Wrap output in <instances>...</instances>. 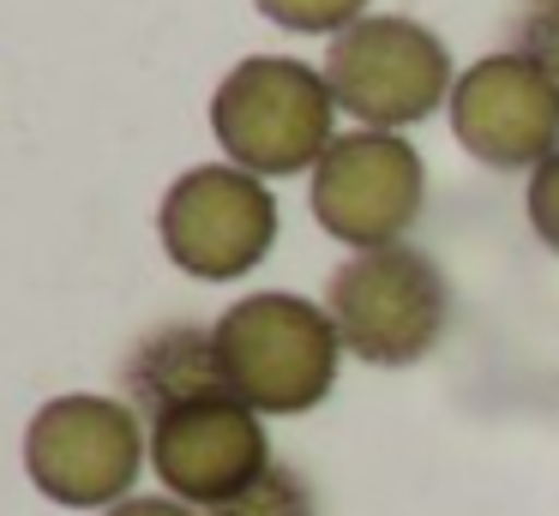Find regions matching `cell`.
<instances>
[{
    "instance_id": "7c38bea8",
    "label": "cell",
    "mask_w": 559,
    "mask_h": 516,
    "mask_svg": "<svg viewBox=\"0 0 559 516\" xmlns=\"http://www.w3.org/2000/svg\"><path fill=\"white\" fill-rule=\"evenodd\" d=\"M253 7L295 36H337L355 19H367V0H253Z\"/></svg>"
},
{
    "instance_id": "4fadbf2b",
    "label": "cell",
    "mask_w": 559,
    "mask_h": 516,
    "mask_svg": "<svg viewBox=\"0 0 559 516\" xmlns=\"http://www.w3.org/2000/svg\"><path fill=\"white\" fill-rule=\"evenodd\" d=\"M511 48H518L523 60H535L542 72H554V79H559V0L523 12L518 31H511Z\"/></svg>"
},
{
    "instance_id": "30bf717a",
    "label": "cell",
    "mask_w": 559,
    "mask_h": 516,
    "mask_svg": "<svg viewBox=\"0 0 559 516\" xmlns=\"http://www.w3.org/2000/svg\"><path fill=\"white\" fill-rule=\"evenodd\" d=\"M121 391L139 408V420H163L187 403H205V396H235L211 324H157V331H145L121 360Z\"/></svg>"
},
{
    "instance_id": "ba28073f",
    "label": "cell",
    "mask_w": 559,
    "mask_h": 516,
    "mask_svg": "<svg viewBox=\"0 0 559 516\" xmlns=\"http://www.w3.org/2000/svg\"><path fill=\"white\" fill-rule=\"evenodd\" d=\"M451 139L481 168H542L559 151V79L518 48L481 55L451 84Z\"/></svg>"
},
{
    "instance_id": "3957f363",
    "label": "cell",
    "mask_w": 559,
    "mask_h": 516,
    "mask_svg": "<svg viewBox=\"0 0 559 516\" xmlns=\"http://www.w3.org/2000/svg\"><path fill=\"white\" fill-rule=\"evenodd\" d=\"M325 312L343 336V355L367 367H415L439 348L451 324V288L421 247L349 252L325 283Z\"/></svg>"
},
{
    "instance_id": "8992f818",
    "label": "cell",
    "mask_w": 559,
    "mask_h": 516,
    "mask_svg": "<svg viewBox=\"0 0 559 516\" xmlns=\"http://www.w3.org/2000/svg\"><path fill=\"white\" fill-rule=\"evenodd\" d=\"M307 204H313V223L349 252L397 247L427 204L421 151L403 132H373V127L337 132L331 151L313 163Z\"/></svg>"
},
{
    "instance_id": "7a4b0ae2",
    "label": "cell",
    "mask_w": 559,
    "mask_h": 516,
    "mask_svg": "<svg viewBox=\"0 0 559 516\" xmlns=\"http://www.w3.org/2000/svg\"><path fill=\"white\" fill-rule=\"evenodd\" d=\"M331 120H337V96L325 72L295 55H247L241 67L223 72L211 96V132L223 156L259 180L313 168L337 139Z\"/></svg>"
},
{
    "instance_id": "9c48e42d",
    "label": "cell",
    "mask_w": 559,
    "mask_h": 516,
    "mask_svg": "<svg viewBox=\"0 0 559 516\" xmlns=\"http://www.w3.org/2000/svg\"><path fill=\"white\" fill-rule=\"evenodd\" d=\"M271 463L277 456L265 439V415H253L241 396H205V403L151 420V468H157L163 492L193 511L229 504Z\"/></svg>"
},
{
    "instance_id": "8fae6325",
    "label": "cell",
    "mask_w": 559,
    "mask_h": 516,
    "mask_svg": "<svg viewBox=\"0 0 559 516\" xmlns=\"http://www.w3.org/2000/svg\"><path fill=\"white\" fill-rule=\"evenodd\" d=\"M205 516H319V504H313V487L289 463H271L247 492H235L229 504H217Z\"/></svg>"
},
{
    "instance_id": "52a82bcc",
    "label": "cell",
    "mask_w": 559,
    "mask_h": 516,
    "mask_svg": "<svg viewBox=\"0 0 559 516\" xmlns=\"http://www.w3.org/2000/svg\"><path fill=\"white\" fill-rule=\"evenodd\" d=\"M157 235L175 271L199 283H241L277 240V199L235 163L187 168L157 204Z\"/></svg>"
},
{
    "instance_id": "277c9868",
    "label": "cell",
    "mask_w": 559,
    "mask_h": 516,
    "mask_svg": "<svg viewBox=\"0 0 559 516\" xmlns=\"http://www.w3.org/2000/svg\"><path fill=\"white\" fill-rule=\"evenodd\" d=\"M151 463V427L127 396H49L25 427V475L49 504L115 511L133 499L139 468Z\"/></svg>"
},
{
    "instance_id": "5bb4252c",
    "label": "cell",
    "mask_w": 559,
    "mask_h": 516,
    "mask_svg": "<svg viewBox=\"0 0 559 516\" xmlns=\"http://www.w3.org/2000/svg\"><path fill=\"white\" fill-rule=\"evenodd\" d=\"M523 211H530V228L547 252H559V151L547 156L542 168H530V192H523Z\"/></svg>"
},
{
    "instance_id": "2e32d148",
    "label": "cell",
    "mask_w": 559,
    "mask_h": 516,
    "mask_svg": "<svg viewBox=\"0 0 559 516\" xmlns=\"http://www.w3.org/2000/svg\"><path fill=\"white\" fill-rule=\"evenodd\" d=\"M530 7H547V0H530Z\"/></svg>"
},
{
    "instance_id": "9a60e30c",
    "label": "cell",
    "mask_w": 559,
    "mask_h": 516,
    "mask_svg": "<svg viewBox=\"0 0 559 516\" xmlns=\"http://www.w3.org/2000/svg\"><path fill=\"white\" fill-rule=\"evenodd\" d=\"M103 516H205V511L169 499V492H133V499H121L115 511H103Z\"/></svg>"
},
{
    "instance_id": "6da1fadb",
    "label": "cell",
    "mask_w": 559,
    "mask_h": 516,
    "mask_svg": "<svg viewBox=\"0 0 559 516\" xmlns=\"http://www.w3.org/2000/svg\"><path fill=\"white\" fill-rule=\"evenodd\" d=\"M211 331H217L229 391L253 415H307L337 384L343 336L319 300L259 288V295L235 300Z\"/></svg>"
},
{
    "instance_id": "5b68a950",
    "label": "cell",
    "mask_w": 559,
    "mask_h": 516,
    "mask_svg": "<svg viewBox=\"0 0 559 516\" xmlns=\"http://www.w3.org/2000/svg\"><path fill=\"white\" fill-rule=\"evenodd\" d=\"M325 84L355 127L403 132L451 103V55L427 24L403 12H367L325 48Z\"/></svg>"
}]
</instances>
